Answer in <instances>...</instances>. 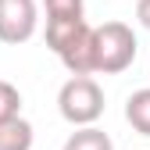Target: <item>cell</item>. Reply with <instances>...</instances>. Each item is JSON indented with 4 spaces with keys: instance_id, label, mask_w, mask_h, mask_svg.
<instances>
[{
    "instance_id": "obj_1",
    "label": "cell",
    "mask_w": 150,
    "mask_h": 150,
    "mask_svg": "<svg viewBox=\"0 0 150 150\" xmlns=\"http://www.w3.org/2000/svg\"><path fill=\"white\" fill-rule=\"evenodd\" d=\"M89 54H93V75H118L129 64L136 61L139 54V40L132 25L125 22H104V25H93L89 32Z\"/></svg>"
},
{
    "instance_id": "obj_2",
    "label": "cell",
    "mask_w": 150,
    "mask_h": 150,
    "mask_svg": "<svg viewBox=\"0 0 150 150\" xmlns=\"http://www.w3.org/2000/svg\"><path fill=\"white\" fill-rule=\"evenodd\" d=\"M104 89L93 75H71V79L57 89V111L71 129L97 125L104 115Z\"/></svg>"
},
{
    "instance_id": "obj_3",
    "label": "cell",
    "mask_w": 150,
    "mask_h": 150,
    "mask_svg": "<svg viewBox=\"0 0 150 150\" xmlns=\"http://www.w3.org/2000/svg\"><path fill=\"white\" fill-rule=\"evenodd\" d=\"M36 29H40L36 0H0V43H7V47L29 43Z\"/></svg>"
},
{
    "instance_id": "obj_4",
    "label": "cell",
    "mask_w": 150,
    "mask_h": 150,
    "mask_svg": "<svg viewBox=\"0 0 150 150\" xmlns=\"http://www.w3.org/2000/svg\"><path fill=\"white\" fill-rule=\"evenodd\" d=\"M89 32H93V25L75 40L68 50H61L57 57H61V64L68 68V75H93V54H89Z\"/></svg>"
},
{
    "instance_id": "obj_5",
    "label": "cell",
    "mask_w": 150,
    "mask_h": 150,
    "mask_svg": "<svg viewBox=\"0 0 150 150\" xmlns=\"http://www.w3.org/2000/svg\"><path fill=\"white\" fill-rule=\"evenodd\" d=\"M125 122L132 125L139 136H150V86L129 93V100H125Z\"/></svg>"
},
{
    "instance_id": "obj_6",
    "label": "cell",
    "mask_w": 150,
    "mask_h": 150,
    "mask_svg": "<svg viewBox=\"0 0 150 150\" xmlns=\"http://www.w3.org/2000/svg\"><path fill=\"white\" fill-rule=\"evenodd\" d=\"M32 139H36L32 122L25 118H11L0 125V150H32Z\"/></svg>"
},
{
    "instance_id": "obj_7",
    "label": "cell",
    "mask_w": 150,
    "mask_h": 150,
    "mask_svg": "<svg viewBox=\"0 0 150 150\" xmlns=\"http://www.w3.org/2000/svg\"><path fill=\"white\" fill-rule=\"evenodd\" d=\"M89 29V22H47V47L54 50V54H61V50H68L79 36Z\"/></svg>"
},
{
    "instance_id": "obj_8",
    "label": "cell",
    "mask_w": 150,
    "mask_h": 150,
    "mask_svg": "<svg viewBox=\"0 0 150 150\" xmlns=\"http://www.w3.org/2000/svg\"><path fill=\"white\" fill-rule=\"evenodd\" d=\"M61 150H115V143H111V136L104 132V129L86 125V129H75V132L64 139Z\"/></svg>"
},
{
    "instance_id": "obj_9",
    "label": "cell",
    "mask_w": 150,
    "mask_h": 150,
    "mask_svg": "<svg viewBox=\"0 0 150 150\" xmlns=\"http://www.w3.org/2000/svg\"><path fill=\"white\" fill-rule=\"evenodd\" d=\"M47 22H86V0H43Z\"/></svg>"
},
{
    "instance_id": "obj_10",
    "label": "cell",
    "mask_w": 150,
    "mask_h": 150,
    "mask_svg": "<svg viewBox=\"0 0 150 150\" xmlns=\"http://www.w3.org/2000/svg\"><path fill=\"white\" fill-rule=\"evenodd\" d=\"M11 118H22V93H18V86L0 79V125Z\"/></svg>"
},
{
    "instance_id": "obj_11",
    "label": "cell",
    "mask_w": 150,
    "mask_h": 150,
    "mask_svg": "<svg viewBox=\"0 0 150 150\" xmlns=\"http://www.w3.org/2000/svg\"><path fill=\"white\" fill-rule=\"evenodd\" d=\"M136 18H139V25L150 32V0H136Z\"/></svg>"
}]
</instances>
